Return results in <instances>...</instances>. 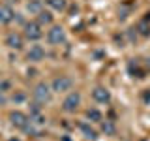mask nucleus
<instances>
[{"instance_id":"obj_1","label":"nucleus","mask_w":150,"mask_h":141,"mask_svg":"<svg viewBox=\"0 0 150 141\" xmlns=\"http://www.w3.org/2000/svg\"><path fill=\"white\" fill-rule=\"evenodd\" d=\"M34 100L38 103H47V102H51V96H53V88L49 87L47 83H38L36 87H34Z\"/></svg>"},{"instance_id":"obj_2","label":"nucleus","mask_w":150,"mask_h":141,"mask_svg":"<svg viewBox=\"0 0 150 141\" xmlns=\"http://www.w3.org/2000/svg\"><path fill=\"white\" fill-rule=\"evenodd\" d=\"M79 105H81V94L79 92H68V96L64 98V102H62V109L66 113H75L79 109Z\"/></svg>"},{"instance_id":"obj_3","label":"nucleus","mask_w":150,"mask_h":141,"mask_svg":"<svg viewBox=\"0 0 150 141\" xmlns=\"http://www.w3.org/2000/svg\"><path fill=\"white\" fill-rule=\"evenodd\" d=\"M73 87V81L71 77H68V75H58V77L53 79V83H51V88H53V92H68L71 90Z\"/></svg>"},{"instance_id":"obj_4","label":"nucleus","mask_w":150,"mask_h":141,"mask_svg":"<svg viewBox=\"0 0 150 141\" xmlns=\"http://www.w3.org/2000/svg\"><path fill=\"white\" fill-rule=\"evenodd\" d=\"M47 41L51 45H60L66 41V30L60 25L51 26V30H47Z\"/></svg>"},{"instance_id":"obj_5","label":"nucleus","mask_w":150,"mask_h":141,"mask_svg":"<svg viewBox=\"0 0 150 141\" xmlns=\"http://www.w3.org/2000/svg\"><path fill=\"white\" fill-rule=\"evenodd\" d=\"M41 36H43V30H41V25L38 21H30L25 25V38L30 41H38L41 40Z\"/></svg>"},{"instance_id":"obj_6","label":"nucleus","mask_w":150,"mask_h":141,"mask_svg":"<svg viewBox=\"0 0 150 141\" xmlns=\"http://www.w3.org/2000/svg\"><path fill=\"white\" fill-rule=\"evenodd\" d=\"M9 120H11V124L15 128H21V130H26V126L30 124V117H26L21 111H11L9 113Z\"/></svg>"},{"instance_id":"obj_7","label":"nucleus","mask_w":150,"mask_h":141,"mask_svg":"<svg viewBox=\"0 0 150 141\" xmlns=\"http://www.w3.org/2000/svg\"><path fill=\"white\" fill-rule=\"evenodd\" d=\"M6 45L9 49H15V51H21L23 45H25V40H23L21 34H17V32H9L6 36Z\"/></svg>"},{"instance_id":"obj_8","label":"nucleus","mask_w":150,"mask_h":141,"mask_svg":"<svg viewBox=\"0 0 150 141\" xmlns=\"http://www.w3.org/2000/svg\"><path fill=\"white\" fill-rule=\"evenodd\" d=\"M92 98H94V102H98V103H109L111 102V90L105 88V87H96L92 90Z\"/></svg>"},{"instance_id":"obj_9","label":"nucleus","mask_w":150,"mask_h":141,"mask_svg":"<svg viewBox=\"0 0 150 141\" xmlns=\"http://www.w3.org/2000/svg\"><path fill=\"white\" fill-rule=\"evenodd\" d=\"M45 56V49L41 45H32L30 49L26 51V58L30 60V62H41Z\"/></svg>"},{"instance_id":"obj_10","label":"nucleus","mask_w":150,"mask_h":141,"mask_svg":"<svg viewBox=\"0 0 150 141\" xmlns=\"http://www.w3.org/2000/svg\"><path fill=\"white\" fill-rule=\"evenodd\" d=\"M13 19H15V11L8 4H2L0 6V25H9Z\"/></svg>"},{"instance_id":"obj_11","label":"nucleus","mask_w":150,"mask_h":141,"mask_svg":"<svg viewBox=\"0 0 150 141\" xmlns=\"http://www.w3.org/2000/svg\"><path fill=\"white\" fill-rule=\"evenodd\" d=\"M81 132H83L84 137L90 139V141H96V139H98V132L94 130V128H90L88 124H81Z\"/></svg>"},{"instance_id":"obj_12","label":"nucleus","mask_w":150,"mask_h":141,"mask_svg":"<svg viewBox=\"0 0 150 141\" xmlns=\"http://www.w3.org/2000/svg\"><path fill=\"white\" fill-rule=\"evenodd\" d=\"M86 119L90 120V122H101V120H103V115H101V111H100V109L92 107V109H88V111H86Z\"/></svg>"},{"instance_id":"obj_13","label":"nucleus","mask_w":150,"mask_h":141,"mask_svg":"<svg viewBox=\"0 0 150 141\" xmlns=\"http://www.w3.org/2000/svg\"><path fill=\"white\" fill-rule=\"evenodd\" d=\"M26 9L32 13V15H38V13L43 9V6H41V0H30V2L26 4Z\"/></svg>"},{"instance_id":"obj_14","label":"nucleus","mask_w":150,"mask_h":141,"mask_svg":"<svg viewBox=\"0 0 150 141\" xmlns=\"http://www.w3.org/2000/svg\"><path fill=\"white\" fill-rule=\"evenodd\" d=\"M38 23H40V25H51V23H53V15H51L49 11H45V9H41V11L38 13Z\"/></svg>"},{"instance_id":"obj_15","label":"nucleus","mask_w":150,"mask_h":141,"mask_svg":"<svg viewBox=\"0 0 150 141\" xmlns=\"http://www.w3.org/2000/svg\"><path fill=\"white\" fill-rule=\"evenodd\" d=\"M47 4H49L54 11H64L66 6H68V2H66V0H47Z\"/></svg>"},{"instance_id":"obj_16","label":"nucleus","mask_w":150,"mask_h":141,"mask_svg":"<svg viewBox=\"0 0 150 141\" xmlns=\"http://www.w3.org/2000/svg\"><path fill=\"white\" fill-rule=\"evenodd\" d=\"M101 130L105 132V135H112L116 128H115V124H112L111 120H105V122H101Z\"/></svg>"},{"instance_id":"obj_17","label":"nucleus","mask_w":150,"mask_h":141,"mask_svg":"<svg viewBox=\"0 0 150 141\" xmlns=\"http://www.w3.org/2000/svg\"><path fill=\"white\" fill-rule=\"evenodd\" d=\"M137 30H139V34H143V36H150V26L146 25V23H141V25L137 26Z\"/></svg>"},{"instance_id":"obj_18","label":"nucleus","mask_w":150,"mask_h":141,"mask_svg":"<svg viewBox=\"0 0 150 141\" xmlns=\"http://www.w3.org/2000/svg\"><path fill=\"white\" fill-rule=\"evenodd\" d=\"M129 72H133V66H131V64H129ZM135 72H137V77H143V72H141L137 66H135Z\"/></svg>"},{"instance_id":"obj_19","label":"nucleus","mask_w":150,"mask_h":141,"mask_svg":"<svg viewBox=\"0 0 150 141\" xmlns=\"http://www.w3.org/2000/svg\"><path fill=\"white\" fill-rule=\"evenodd\" d=\"M146 68H148V72H150V58H146Z\"/></svg>"}]
</instances>
